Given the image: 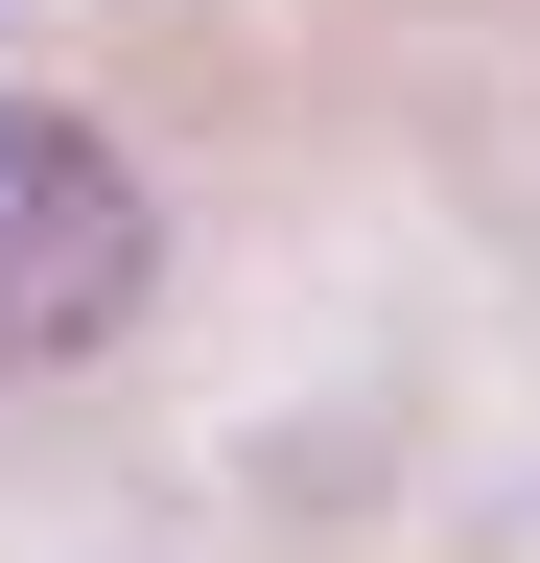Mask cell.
<instances>
[{"label": "cell", "instance_id": "6da1fadb", "mask_svg": "<svg viewBox=\"0 0 540 563\" xmlns=\"http://www.w3.org/2000/svg\"><path fill=\"white\" fill-rule=\"evenodd\" d=\"M118 306H142V165L95 118L0 95V376H71Z\"/></svg>", "mask_w": 540, "mask_h": 563}]
</instances>
